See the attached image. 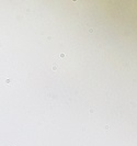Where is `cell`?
<instances>
[{"mask_svg":"<svg viewBox=\"0 0 137 146\" xmlns=\"http://www.w3.org/2000/svg\"><path fill=\"white\" fill-rule=\"evenodd\" d=\"M89 32H90V33H93L94 30H93V29H90V31H89Z\"/></svg>","mask_w":137,"mask_h":146,"instance_id":"obj_1","label":"cell"},{"mask_svg":"<svg viewBox=\"0 0 137 146\" xmlns=\"http://www.w3.org/2000/svg\"><path fill=\"white\" fill-rule=\"evenodd\" d=\"M72 1H73V2H75V1H77V0H72Z\"/></svg>","mask_w":137,"mask_h":146,"instance_id":"obj_2","label":"cell"}]
</instances>
